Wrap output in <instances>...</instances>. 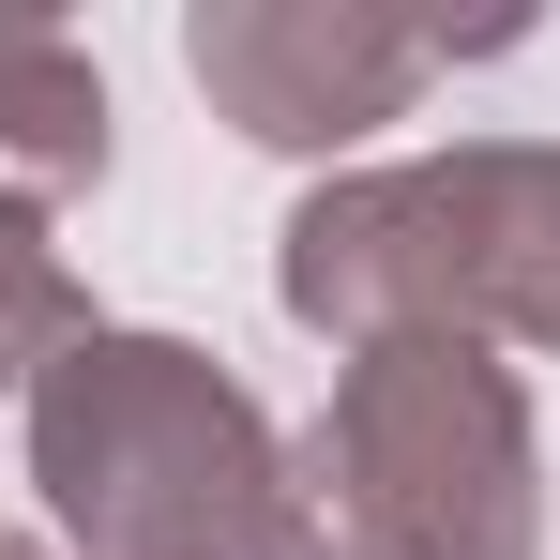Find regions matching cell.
Returning a JSON list of instances; mask_svg holds the SVG:
<instances>
[{
  "label": "cell",
  "mask_w": 560,
  "mask_h": 560,
  "mask_svg": "<svg viewBox=\"0 0 560 560\" xmlns=\"http://www.w3.org/2000/svg\"><path fill=\"white\" fill-rule=\"evenodd\" d=\"M183 77L258 152H349V137H378V121L424 106L440 31H409L378 0H197L183 15Z\"/></svg>",
  "instance_id": "cell-4"
},
{
  "label": "cell",
  "mask_w": 560,
  "mask_h": 560,
  "mask_svg": "<svg viewBox=\"0 0 560 560\" xmlns=\"http://www.w3.org/2000/svg\"><path fill=\"white\" fill-rule=\"evenodd\" d=\"M31 409V485L77 560H212L288 500V440L243 378L183 334L92 318L61 364L15 394Z\"/></svg>",
  "instance_id": "cell-2"
},
{
  "label": "cell",
  "mask_w": 560,
  "mask_h": 560,
  "mask_svg": "<svg viewBox=\"0 0 560 560\" xmlns=\"http://www.w3.org/2000/svg\"><path fill=\"white\" fill-rule=\"evenodd\" d=\"M212 560H334V546H318V515H303V500H273L243 546H212Z\"/></svg>",
  "instance_id": "cell-7"
},
{
  "label": "cell",
  "mask_w": 560,
  "mask_h": 560,
  "mask_svg": "<svg viewBox=\"0 0 560 560\" xmlns=\"http://www.w3.org/2000/svg\"><path fill=\"white\" fill-rule=\"evenodd\" d=\"M288 500L334 560H546V440L500 349L394 334L334 364V409L288 440Z\"/></svg>",
  "instance_id": "cell-3"
},
{
  "label": "cell",
  "mask_w": 560,
  "mask_h": 560,
  "mask_svg": "<svg viewBox=\"0 0 560 560\" xmlns=\"http://www.w3.org/2000/svg\"><path fill=\"white\" fill-rule=\"evenodd\" d=\"M273 303L349 364L394 334L560 349V137H455L424 167H334L273 228Z\"/></svg>",
  "instance_id": "cell-1"
},
{
  "label": "cell",
  "mask_w": 560,
  "mask_h": 560,
  "mask_svg": "<svg viewBox=\"0 0 560 560\" xmlns=\"http://www.w3.org/2000/svg\"><path fill=\"white\" fill-rule=\"evenodd\" d=\"M121 121H106V77L77 31L46 15H0V212H61V197L106 183Z\"/></svg>",
  "instance_id": "cell-5"
},
{
  "label": "cell",
  "mask_w": 560,
  "mask_h": 560,
  "mask_svg": "<svg viewBox=\"0 0 560 560\" xmlns=\"http://www.w3.org/2000/svg\"><path fill=\"white\" fill-rule=\"evenodd\" d=\"M77 334H92V288L61 258V228L46 212H0V394H31Z\"/></svg>",
  "instance_id": "cell-6"
},
{
  "label": "cell",
  "mask_w": 560,
  "mask_h": 560,
  "mask_svg": "<svg viewBox=\"0 0 560 560\" xmlns=\"http://www.w3.org/2000/svg\"><path fill=\"white\" fill-rule=\"evenodd\" d=\"M0 560H61V546H46V530H0Z\"/></svg>",
  "instance_id": "cell-8"
}]
</instances>
